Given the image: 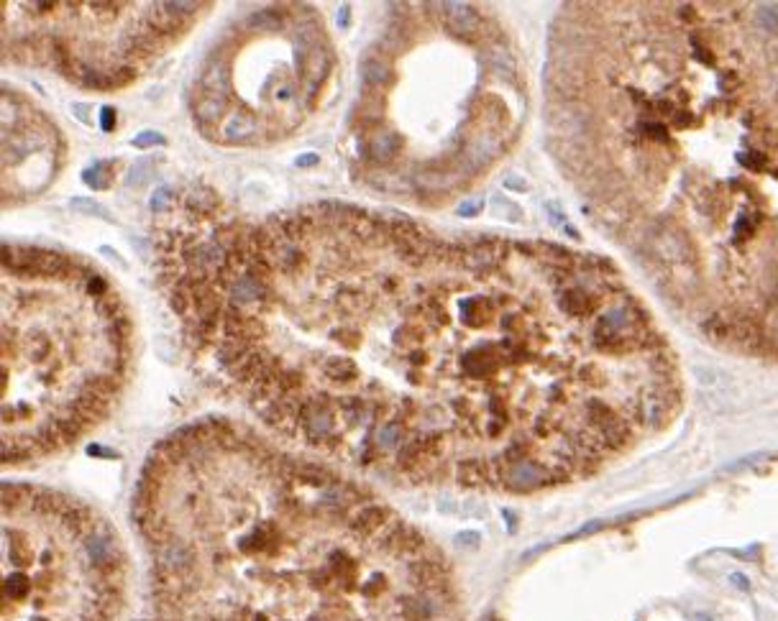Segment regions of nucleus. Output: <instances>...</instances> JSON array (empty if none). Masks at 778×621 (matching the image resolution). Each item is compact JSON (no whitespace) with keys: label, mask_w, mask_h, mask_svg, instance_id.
<instances>
[{"label":"nucleus","mask_w":778,"mask_h":621,"mask_svg":"<svg viewBox=\"0 0 778 621\" xmlns=\"http://www.w3.org/2000/svg\"><path fill=\"white\" fill-rule=\"evenodd\" d=\"M208 10L213 3L8 0L3 62L52 72L77 90L116 92L180 46Z\"/></svg>","instance_id":"obj_5"},{"label":"nucleus","mask_w":778,"mask_h":621,"mask_svg":"<svg viewBox=\"0 0 778 621\" xmlns=\"http://www.w3.org/2000/svg\"><path fill=\"white\" fill-rule=\"evenodd\" d=\"M507 187H517V189H525V184L517 179H507Z\"/></svg>","instance_id":"obj_11"},{"label":"nucleus","mask_w":778,"mask_h":621,"mask_svg":"<svg viewBox=\"0 0 778 621\" xmlns=\"http://www.w3.org/2000/svg\"><path fill=\"white\" fill-rule=\"evenodd\" d=\"M151 141H154V144H162L164 138H136L134 146H146V144H151Z\"/></svg>","instance_id":"obj_10"},{"label":"nucleus","mask_w":778,"mask_h":621,"mask_svg":"<svg viewBox=\"0 0 778 621\" xmlns=\"http://www.w3.org/2000/svg\"><path fill=\"white\" fill-rule=\"evenodd\" d=\"M64 135L23 92L0 98V197L3 210L41 197L64 169Z\"/></svg>","instance_id":"obj_6"},{"label":"nucleus","mask_w":778,"mask_h":621,"mask_svg":"<svg viewBox=\"0 0 778 621\" xmlns=\"http://www.w3.org/2000/svg\"><path fill=\"white\" fill-rule=\"evenodd\" d=\"M315 6L274 3L235 19L200 59L187 102L202 138L259 149L297 133L333 72Z\"/></svg>","instance_id":"obj_4"},{"label":"nucleus","mask_w":778,"mask_h":621,"mask_svg":"<svg viewBox=\"0 0 778 621\" xmlns=\"http://www.w3.org/2000/svg\"><path fill=\"white\" fill-rule=\"evenodd\" d=\"M159 284L202 381L315 455L412 486L563 483L633 440L627 360L655 342L597 256L448 238L313 202L246 217L202 184L154 195Z\"/></svg>","instance_id":"obj_1"},{"label":"nucleus","mask_w":778,"mask_h":621,"mask_svg":"<svg viewBox=\"0 0 778 621\" xmlns=\"http://www.w3.org/2000/svg\"><path fill=\"white\" fill-rule=\"evenodd\" d=\"M481 207H484V202H481L479 197H474V202H463L461 207H459V213H461V215H476V213H481Z\"/></svg>","instance_id":"obj_8"},{"label":"nucleus","mask_w":778,"mask_h":621,"mask_svg":"<svg viewBox=\"0 0 778 621\" xmlns=\"http://www.w3.org/2000/svg\"><path fill=\"white\" fill-rule=\"evenodd\" d=\"M755 23L763 34L778 31V3H758L755 6Z\"/></svg>","instance_id":"obj_7"},{"label":"nucleus","mask_w":778,"mask_h":621,"mask_svg":"<svg viewBox=\"0 0 778 621\" xmlns=\"http://www.w3.org/2000/svg\"><path fill=\"white\" fill-rule=\"evenodd\" d=\"M694 619H697V621H717V619H712V616H706V613H697Z\"/></svg>","instance_id":"obj_12"},{"label":"nucleus","mask_w":778,"mask_h":621,"mask_svg":"<svg viewBox=\"0 0 778 621\" xmlns=\"http://www.w3.org/2000/svg\"><path fill=\"white\" fill-rule=\"evenodd\" d=\"M730 583H733L735 588L745 591V593L750 591V580H748V576H745V573H733V576H730Z\"/></svg>","instance_id":"obj_9"},{"label":"nucleus","mask_w":778,"mask_h":621,"mask_svg":"<svg viewBox=\"0 0 778 621\" xmlns=\"http://www.w3.org/2000/svg\"><path fill=\"white\" fill-rule=\"evenodd\" d=\"M489 621H499V619H497V616H492V619H489Z\"/></svg>","instance_id":"obj_13"},{"label":"nucleus","mask_w":778,"mask_h":621,"mask_svg":"<svg viewBox=\"0 0 778 621\" xmlns=\"http://www.w3.org/2000/svg\"><path fill=\"white\" fill-rule=\"evenodd\" d=\"M134 317L116 284L82 256L3 243V463L49 458L116 412L134 371Z\"/></svg>","instance_id":"obj_3"},{"label":"nucleus","mask_w":778,"mask_h":621,"mask_svg":"<svg viewBox=\"0 0 778 621\" xmlns=\"http://www.w3.org/2000/svg\"><path fill=\"white\" fill-rule=\"evenodd\" d=\"M359 59L348 159L374 192L430 207L509 149L523 77L505 31L476 3H389Z\"/></svg>","instance_id":"obj_2"}]
</instances>
